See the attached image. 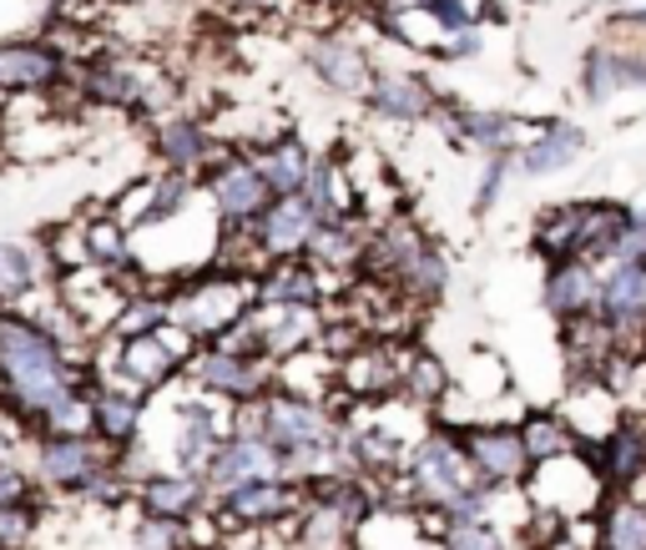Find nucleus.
Masks as SVG:
<instances>
[{
    "mask_svg": "<svg viewBox=\"0 0 646 550\" xmlns=\"http://www.w3.org/2000/svg\"><path fill=\"white\" fill-rule=\"evenodd\" d=\"M298 56H304L308 77L339 101H364L374 87V71H379L374 56L344 31H308L304 46H298Z\"/></svg>",
    "mask_w": 646,
    "mask_h": 550,
    "instance_id": "nucleus-9",
    "label": "nucleus"
},
{
    "mask_svg": "<svg viewBox=\"0 0 646 550\" xmlns=\"http://www.w3.org/2000/svg\"><path fill=\"white\" fill-rule=\"evenodd\" d=\"M162 323H167L162 288H142V293H127L117 323H111V339H142V333H157Z\"/></svg>",
    "mask_w": 646,
    "mask_h": 550,
    "instance_id": "nucleus-44",
    "label": "nucleus"
},
{
    "mask_svg": "<svg viewBox=\"0 0 646 550\" xmlns=\"http://www.w3.org/2000/svg\"><path fill=\"white\" fill-rule=\"evenodd\" d=\"M515 430H520V444H526L530 464L566 460V454L580 450L576 430L566 424V414H560V409H526V414L515 419Z\"/></svg>",
    "mask_w": 646,
    "mask_h": 550,
    "instance_id": "nucleus-38",
    "label": "nucleus"
},
{
    "mask_svg": "<svg viewBox=\"0 0 646 550\" xmlns=\"http://www.w3.org/2000/svg\"><path fill=\"white\" fill-rule=\"evenodd\" d=\"M71 61L46 36H11L0 41V111L11 97H46L67 81Z\"/></svg>",
    "mask_w": 646,
    "mask_h": 550,
    "instance_id": "nucleus-13",
    "label": "nucleus"
},
{
    "mask_svg": "<svg viewBox=\"0 0 646 550\" xmlns=\"http://www.w3.org/2000/svg\"><path fill=\"white\" fill-rule=\"evenodd\" d=\"M132 496H137V484L117 470V460L97 464L77 490H67V500H71V506H81V510H121V506H132Z\"/></svg>",
    "mask_w": 646,
    "mask_h": 550,
    "instance_id": "nucleus-42",
    "label": "nucleus"
},
{
    "mask_svg": "<svg viewBox=\"0 0 646 550\" xmlns=\"http://www.w3.org/2000/svg\"><path fill=\"white\" fill-rule=\"evenodd\" d=\"M592 550H646V500L636 490L602 500L592 516Z\"/></svg>",
    "mask_w": 646,
    "mask_h": 550,
    "instance_id": "nucleus-33",
    "label": "nucleus"
},
{
    "mask_svg": "<svg viewBox=\"0 0 646 550\" xmlns=\"http://www.w3.org/2000/svg\"><path fill=\"white\" fill-rule=\"evenodd\" d=\"M576 218H580V198L540 208L536 232H530V253H536L540 263H560V258H576Z\"/></svg>",
    "mask_w": 646,
    "mask_h": 550,
    "instance_id": "nucleus-39",
    "label": "nucleus"
},
{
    "mask_svg": "<svg viewBox=\"0 0 646 550\" xmlns=\"http://www.w3.org/2000/svg\"><path fill=\"white\" fill-rule=\"evenodd\" d=\"M560 353H566V379H602L606 363L622 353V339L592 313V319L560 323Z\"/></svg>",
    "mask_w": 646,
    "mask_h": 550,
    "instance_id": "nucleus-31",
    "label": "nucleus"
},
{
    "mask_svg": "<svg viewBox=\"0 0 646 550\" xmlns=\"http://www.w3.org/2000/svg\"><path fill=\"white\" fill-rule=\"evenodd\" d=\"M41 434H91V379L87 384H71L67 394L51 399L36 414L31 440H41Z\"/></svg>",
    "mask_w": 646,
    "mask_h": 550,
    "instance_id": "nucleus-41",
    "label": "nucleus"
},
{
    "mask_svg": "<svg viewBox=\"0 0 646 550\" xmlns=\"http://www.w3.org/2000/svg\"><path fill=\"white\" fill-rule=\"evenodd\" d=\"M41 516H46L41 496L0 506V550H31L36 536H41Z\"/></svg>",
    "mask_w": 646,
    "mask_h": 550,
    "instance_id": "nucleus-47",
    "label": "nucleus"
},
{
    "mask_svg": "<svg viewBox=\"0 0 646 550\" xmlns=\"http://www.w3.org/2000/svg\"><path fill=\"white\" fill-rule=\"evenodd\" d=\"M198 339L177 323H162L157 333H142V339H97L91 349V379L101 384H121L132 394H157V389H172L182 379V363L192 359Z\"/></svg>",
    "mask_w": 646,
    "mask_h": 550,
    "instance_id": "nucleus-4",
    "label": "nucleus"
},
{
    "mask_svg": "<svg viewBox=\"0 0 646 550\" xmlns=\"http://www.w3.org/2000/svg\"><path fill=\"white\" fill-rule=\"evenodd\" d=\"M580 97L592 101V107H606L612 97L622 91H636L646 87V36L636 31H606L592 51L580 56Z\"/></svg>",
    "mask_w": 646,
    "mask_h": 550,
    "instance_id": "nucleus-10",
    "label": "nucleus"
},
{
    "mask_svg": "<svg viewBox=\"0 0 646 550\" xmlns=\"http://www.w3.org/2000/svg\"><path fill=\"white\" fill-rule=\"evenodd\" d=\"M187 389V384H182ZM177 440H172V470L182 474H208L212 454H218V444L228 440V404L212 394H198V389H187V399H177Z\"/></svg>",
    "mask_w": 646,
    "mask_h": 550,
    "instance_id": "nucleus-14",
    "label": "nucleus"
},
{
    "mask_svg": "<svg viewBox=\"0 0 646 550\" xmlns=\"http://www.w3.org/2000/svg\"><path fill=\"white\" fill-rule=\"evenodd\" d=\"M36 242H41L46 263H51L56 273L87 268V222H81V212H71V218H61V222H46V228L36 232Z\"/></svg>",
    "mask_w": 646,
    "mask_h": 550,
    "instance_id": "nucleus-43",
    "label": "nucleus"
},
{
    "mask_svg": "<svg viewBox=\"0 0 646 550\" xmlns=\"http://www.w3.org/2000/svg\"><path fill=\"white\" fill-rule=\"evenodd\" d=\"M132 506L142 510V516H162V520H198L202 510L212 506V496H208V480H198V474L152 470L137 484Z\"/></svg>",
    "mask_w": 646,
    "mask_h": 550,
    "instance_id": "nucleus-27",
    "label": "nucleus"
},
{
    "mask_svg": "<svg viewBox=\"0 0 646 550\" xmlns=\"http://www.w3.org/2000/svg\"><path fill=\"white\" fill-rule=\"evenodd\" d=\"M71 87H77L81 107H97V111H121L132 121H147L152 127L157 117H167L177 97V81L157 67L152 56H137V51H97V56H81L71 61Z\"/></svg>",
    "mask_w": 646,
    "mask_h": 550,
    "instance_id": "nucleus-2",
    "label": "nucleus"
},
{
    "mask_svg": "<svg viewBox=\"0 0 646 550\" xmlns=\"http://www.w3.org/2000/svg\"><path fill=\"white\" fill-rule=\"evenodd\" d=\"M632 218V202H616V198H580V218H576V258L586 263H602L612 238L626 228Z\"/></svg>",
    "mask_w": 646,
    "mask_h": 550,
    "instance_id": "nucleus-37",
    "label": "nucleus"
},
{
    "mask_svg": "<svg viewBox=\"0 0 646 550\" xmlns=\"http://www.w3.org/2000/svg\"><path fill=\"white\" fill-rule=\"evenodd\" d=\"M389 288H395V293L405 298V303H415L419 313L435 309L439 298L449 293V258H445V248H439V242L429 238L425 248H419V253L409 258L405 268H399L395 283H389Z\"/></svg>",
    "mask_w": 646,
    "mask_h": 550,
    "instance_id": "nucleus-35",
    "label": "nucleus"
},
{
    "mask_svg": "<svg viewBox=\"0 0 646 550\" xmlns=\"http://www.w3.org/2000/svg\"><path fill=\"white\" fill-rule=\"evenodd\" d=\"M31 496H41L31 470L26 464H0V506H16V500H31Z\"/></svg>",
    "mask_w": 646,
    "mask_h": 550,
    "instance_id": "nucleus-53",
    "label": "nucleus"
},
{
    "mask_svg": "<svg viewBox=\"0 0 646 550\" xmlns=\"http://www.w3.org/2000/svg\"><path fill=\"white\" fill-rule=\"evenodd\" d=\"M586 460H592L596 480L606 484V496H626L646 480V434L642 419L626 414L616 430H606L596 444H586Z\"/></svg>",
    "mask_w": 646,
    "mask_h": 550,
    "instance_id": "nucleus-20",
    "label": "nucleus"
},
{
    "mask_svg": "<svg viewBox=\"0 0 646 550\" xmlns=\"http://www.w3.org/2000/svg\"><path fill=\"white\" fill-rule=\"evenodd\" d=\"M304 198L308 208L318 212V222L329 218H364V202H359V182H354V162H344L339 152H314V167H308V182H304Z\"/></svg>",
    "mask_w": 646,
    "mask_h": 550,
    "instance_id": "nucleus-28",
    "label": "nucleus"
},
{
    "mask_svg": "<svg viewBox=\"0 0 646 550\" xmlns=\"http://www.w3.org/2000/svg\"><path fill=\"white\" fill-rule=\"evenodd\" d=\"M449 127V137L470 152L485 157H500V152H520V142L530 137V121L526 117H510V111H480V107H460L455 97L439 101V117Z\"/></svg>",
    "mask_w": 646,
    "mask_h": 550,
    "instance_id": "nucleus-19",
    "label": "nucleus"
},
{
    "mask_svg": "<svg viewBox=\"0 0 646 550\" xmlns=\"http://www.w3.org/2000/svg\"><path fill=\"white\" fill-rule=\"evenodd\" d=\"M460 444L470 454L475 474H480L485 490H520L530 474V454L520 444V430L505 424V419H480L470 430H460Z\"/></svg>",
    "mask_w": 646,
    "mask_h": 550,
    "instance_id": "nucleus-15",
    "label": "nucleus"
},
{
    "mask_svg": "<svg viewBox=\"0 0 646 550\" xmlns=\"http://www.w3.org/2000/svg\"><path fill=\"white\" fill-rule=\"evenodd\" d=\"M636 419H642V434H646V414H636Z\"/></svg>",
    "mask_w": 646,
    "mask_h": 550,
    "instance_id": "nucleus-56",
    "label": "nucleus"
},
{
    "mask_svg": "<svg viewBox=\"0 0 646 550\" xmlns=\"http://www.w3.org/2000/svg\"><path fill=\"white\" fill-rule=\"evenodd\" d=\"M455 389V374H449V363L439 359V353L419 349V343H409V359H405V374H399V399L415 409H425V414H435L439 404H445V394Z\"/></svg>",
    "mask_w": 646,
    "mask_h": 550,
    "instance_id": "nucleus-36",
    "label": "nucleus"
},
{
    "mask_svg": "<svg viewBox=\"0 0 646 550\" xmlns=\"http://www.w3.org/2000/svg\"><path fill=\"white\" fill-rule=\"evenodd\" d=\"M264 404H268V430H264V440L274 444L278 454L324 450V444L339 440V409H334V404L284 394V389H268Z\"/></svg>",
    "mask_w": 646,
    "mask_h": 550,
    "instance_id": "nucleus-12",
    "label": "nucleus"
},
{
    "mask_svg": "<svg viewBox=\"0 0 646 550\" xmlns=\"http://www.w3.org/2000/svg\"><path fill=\"white\" fill-rule=\"evenodd\" d=\"M51 283H56V268L46 263L41 242L0 238V313H21L26 298Z\"/></svg>",
    "mask_w": 646,
    "mask_h": 550,
    "instance_id": "nucleus-29",
    "label": "nucleus"
},
{
    "mask_svg": "<svg viewBox=\"0 0 646 550\" xmlns=\"http://www.w3.org/2000/svg\"><path fill=\"white\" fill-rule=\"evenodd\" d=\"M81 222H87V263L107 268V273H121V268H132V263H137L132 232L121 228V222L111 218L107 208L81 212Z\"/></svg>",
    "mask_w": 646,
    "mask_h": 550,
    "instance_id": "nucleus-40",
    "label": "nucleus"
},
{
    "mask_svg": "<svg viewBox=\"0 0 646 550\" xmlns=\"http://www.w3.org/2000/svg\"><path fill=\"white\" fill-rule=\"evenodd\" d=\"M515 177V152H500V157H485V172H480V182H475V212H490L495 202H500V192H505V182Z\"/></svg>",
    "mask_w": 646,
    "mask_h": 550,
    "instance_id": "nucleus-50",
    "label": "nucleus"
},
{
    "mask_svg": "<svg viewBox=\"0 0 646 550\" xmlns=\"http://www.w3.org/2000/svg\"><path fill=\"white\" fill-rule=\"evenodd\" d=\"M480 51H485V31H449L445 41H439L435 61H445V67H460V61H475Z\"/></svg>",
    "mask_w": 646,
    "mask_h": 550,
    "instance_id": "nucleus-51",
    "label": "nucleus"
},
{
    "mask_svg": "<svg viewBox=\"0 0 646 550\" xmlns=\"http://www.w3.org/2000/svg\"><path fill=\"white\" fill-rule=\"evenodd\" d=\"M314 228H318V212L308 208L304 192L274 198L264 218L252 222V232H258V242H264L268 258H304V248H308V238H314Z\"/></svg>",
    "mask_w": 646,
    "mask_h": 550,
    "instance_id": "nucleus-30",
    "label": "nucleus"
},
{
    "mask_svg": "<svg viewBox=\"0 0 646 550\" xmlns=\"http://www.w3.org/2000/svg\"><path fill=\"white\" fill-rule=\"evenodd\" d=\"M142 424H147V399L142 394L91 379V434H97L111 454L142 444Z\"/></svg>",
    "mask_w": 646,
    "mask_h": 550,
    "instance_id": "nucleus-23",
    "label": "nucleus"
},
{
    "mask_svg": "<svg viewBox=\"0 0 646 550\" xmlns=\"http://www.w3.org/2000/svg\"><path fill=\"white\" fill-rule=\"evenodd\" d=\"M208 496H228V490H242V484H258V480H278V450L268 440H222L218 454L208 464Z\"/></svg>",
    "mask_w": 646,
    "mask_h": 550,
    "instance_id": "nucleus-26",
    "label": "nucleus"
},
{
    "mask_svg": "<svg viewBox=\"0 0 646 550\" xmlns=\"http://www.w3.org/2000/svg\"><path fill=\"white\" fill-rule=\"evenodd\" d=\"M369 218H329L318 222L314 238H308L304 258L318 268V273H334L344 283L359 278V263H364V242H369Z\"/></svg>",
    "mask_w": 646,
    "mask_h": 550,
    "instance_id": "nucleus-25",
    "label": "nucleus"
},
{
    "mask_svg": "<svg viewBox=\"0 0 646 550\" xmlns=\"http://www.w3.org/2000/svg\"><path fill=\"white\" fill-rule=\"evenodd\" d=\"M26 444H31V430L0 409V464H26Z\"/></svg>",
    "mask_w": 646,
    "mask_h": 550,
    "instance_id": "nucleus-52",
    "label": "nucleus"
},
{
    "mask_svg": "<svg viewBox=\"0 0 646 550\" xmlns=\"http://www.w3.org/2000/svg\"><path fill=\"white\" fill-rule=\"evenodd\" d=\"M107 460H111V450L97 434H41L26 450V470H31L41 496H67V490H77Z\"/></svg>",
    "mask_w": 646,
    "mask_h": 550,
    "instance_id": "nucleus-11",
    "label": "nucleus"
},
{
    "mask_svg": "<svg viewBox=\"0 0 646 550\" xmlns=\"http://www.w3.org/2000/svg\"><path fill=\"white\" fill-rule=\"evenodd\" d=\"M596 298H602V268L596 263H586V258L546 263V273H540V309H546L556 323L592 319Z\"/></svg>",
    "mask_w": 646,
    "mask_h": 550,
    "instance_id": "nucleus-21",
    "label": "nucleus"
},
{
    "mask_svg": "<svg viewBox=\"0 0 646 550\" xmlns=\"http://www.w3.org/2000/svg\"><path fill=\"white\" fill-rule=\"evenodd\" d=\"M152 202H157V172H147V177H132V182L107 202V212L127 232H142L147 222H152Z\"/></svg>",
    "mask_w": 646,
    "mask_h": 550,
    "instance_id": "nucleus-46",
    "label": "nucleus"
},
{
    "mask_svg": "<svg viewBox=\"0 0 646 550\" xmlns=\"http://www.w3.org/2000/svg\"><path fill=\"white\" fill-rule=\"evenodd\" d=\"M308 490L288 480H258L242 484V490H228L208 506V516L218 520L222 536H238V530H252V536H278V530L294 526V516L304 510Z\"/></svg>",
    "mask_w": 646,
    "mask_h": 550,
    "instance_id": "nucleus-6",
    "label": "nucleus"
},
{
    "mask_svg": "<svg viewBox=\"0 0 646 550\" xmlns=\"http://www.w3.org/2000/svg\"><path fill=\"white\" fill-rule=\"evenodd\" d=\"M218 142L208 117H192V111H167L147 127V147L157 157V172H187V177H202L208 167V152Z\"/></svg>",
    "mask_w": 646,
    "mask_h": 550,
    "instance_id": "nucleus-18",
    "label": "nucleus"
},
{
    "mask_svg": "<svg viewBox=\"0 0 646 550\" xmlns=\"http://www.w3.org/2000/svg\"><path fill=\"white\" fill-rule=\"evenodd\" d=\"M252 167L264 172V182L274 188V198H288V192H304L308 167H314V147L304 142L298 132H278L274 142L252 147Z\"/></svg>",
    "mask_w": 646,
    "mask_h": 550,
    "instance_id": "nucleus-32",
    "label": "nucleus"
},
{
    "mask_svg": "<svg viewBox=\"0 0 646 550\" xmlns=\"http://www.w3.org/2000/svg\"><path fill=\"white\" fill-rule=\"evenodd\" d=\"M439 101H445V91H439L425 71L379 67V71H374L369 97H364V107H369V117L389 121V127H419V121L439 117Z\"/></svg>",
    "mask_w": 646,
    "mask_h": 550,
    "instance_id": "nucleus-17",
    "label": "nucleus"
},
{
    "mask_svg": "<svg viewBox=\"0 0 646 550\" xmlns=\"http://www.w3.org/2000/svg\"><path fill=\"white\" fill-rule=\"evenodd\" d=\"M274 389L298 394V399H318V404H334V394H339V363L324 349H304V353H294V359L274 363Z\"/></svg>",
    "mask_w": 646,
    "mask_h": 550,
    "instance_id": "nucleus-34",
    "label": "nucleus"
},
{
    "mask_svg": "<svg viewBox=\"0 0 646 550\" xmlns=\"http://www.w3.org/2000/svg\"><path fill=\"white\" fill-rule=\"evenodd\" d=\"M308 6H324V11H349V6H364V0H308Z\"/></svg>",
    "mask_w": 646,
    "mask_h": 550,
    "instance_id": "nucleus-55",
    "label": "nucleus"
},
{
    "mask_svg": "<svg viewBox=\"0 0 646 550\" xmlns=\"http://www.w3.org/2000/svg\"><path fill=\"white\" fill-rule=\"evenodd\" d=\"M228 11H238L242 21H252V16H268V11H278V6H288V0H222Z\"/></svg>",
    "mask_w": 646,
    "mask_h": 550,
    "instance_id": "nucleus-54",
    "label": "nucleus"
},
{
    "mask_svg": "<svg viewBox=\"0 0 646 550\" xmlns=\"http://www.w3.org/2000/svg\"><path fill=\"white\" fill-rule=\"evenodd\" d=\"M586 147H592L586 127H576L566 117H536V132L515 152V177H556L566 167H576V157Z\"/></svg>",
    "mask_w": 646,
    "mask_h": 550,
    "instance_id": "nucleus-22",
    "label": "nucleus"
},
{
    "mask_svg": "<svg viewBox=\"0 0 646 550\" xmlns=\"http://www.w3.org/2000/svg\"><path fill=\"white\" fill-rule=\"evenodd\" d=\"M409 343H415V339H384V333H369L354 353H344L334 409L395 399L399 394V374H405V359H409Z\"/></svg>",
    "mask_w": 646,
    "mask_h": 550,
    "instance_id": "nucleus-7",
    "label": "nucleus"
},
{
    "mask_svg": "<svg viewBox=\"0 0 646 550\" xmlns=\"http://www.w3.org/2000/svg\"><path fill=\"white\" fill-rule=\"evenodd\" d=\"M162 303H167V323L187 329L198 343H218L228 329H238L248 319V309L258 303V278H242V273H222V268L202 263L192 273L172 278L162 288Z\"/></svg>",
    "mask_w": 646,
    "mask_h": 550,
    "instance_id": "nucleus-3",
    "label": "nucleus"
},
{
    "mask_svg": "<svg viewBox=\"0 0 646 550\" xmlns=\"http://www.w3.org/2000/svg\"><path fill=\"white\" fill-rule=\"evenodd\" d=\"M344 288V278L318 273L308 258H274L258 273V303H334Z\"/></svg>",
    "mask_w": 646,
    "mask_h": 550,
    "instance_id": "nucleus-24",
    "label": "nucleus"
},
{
    "mask_svg": "<svg viewBox=\"0 0 646 550\" xmlns=\"http://www.w3.org/2000/svg\"><path fill=\"white\" fill-rule=\"evenodd\" d=\"M198 182H202V198H208L218 228H252L268 212V202H274V188L264 182V172L252 167L248 152H228Z\"/></svg>",
    "mask_w": 646,
    "mask_h": 550,
    "instance_id": "nucleus-8",
    "label": "nucleus"
},
{
    "mask_svg": "<svg viewBox=\"0 0 646 550\" xmlns=\"http://www.w3.org/2000/svg\"><path fill=\"white\" fill-rule=\"evenodd\" d=\"M602 263H636V268H646V212L642 208H632V218H626V228L612 238V248H606ZM602 263H596V268H602Z\"/></svg>",
    "mask_w": 646,
    "mask_h": 550,
    "instance_id": "nucleus-49",
    "label": "nucleus"
},
{
    "mask_svg": "<svg viewBox=\"0 0 646 550\" xmlns=\"http://www.w3.org/2000/svg\"><path fill=\"white\" fill-rule=\"evenodd\" d=\"M429 16L439 21V31H485V26L505 21L500 0H429Z\"/></svg>",
    "mask_w": 646,
    "mask_h": 550,
    "instance_id": "nucleus-45",
    "label": "nucleus"
},
{
    "mask_svg": "<svg viewBox=\"0 0 646 550\" xmlns=\"http://www.w3.org/2000/svg\"><path fill=\"white\" fill-rule=\"evenodd\" d=\"M132 550H192V526L187 520H162V516H142L132 520Z\"/></svg>",
    "mask_w": 646,
    "mask_h": 550,
    "instance_id": "nucleus-48",
    "label": "nucleus"
},
{
    "mask_svg": "<svg viewBox=\"0 0 646 550\" xmlns=\"http://www.w3.org/2000/svg\"><path fill=\"white\" fill-rule=\"evenodd\" d=\"M177 384L212 394L222 404H238V399H258L274 389V363L238 353V349H222V343H198L192 359L182 363V379Z\"/></svg>",
    "mask_w": 646,
    "mask_h": 550,
    "instance_id": "nucleus-5",
    "label": "nucleus"
},
{
    "mask_svg": "<svg viewBox=\"0 0 646 550\" xmlns=\"http://www.w3.org/2000/svg\"><path fill=\"white\" fill-rule=\"evenodd\" d=\"M596 319L622 339V353H646V268L602 263V298Z\"/></svg>",
    "mask_w": 646,
    "mask_h": 550,
    "instance_id": "nucleus-16",
    "label": "nucleus"
},
{
    "mask_svg": "<svg viewBox=\"0 0 646 550\" xmlns=\"http://www.w3.org/2000/svg\"><path fill=\"white\" fill-rule=\"evenodd\" d=\"M87 379L91 369H77L41 323H31L26 313H0V409L21 419L26 430L51 399Z\"/></svg>",
    "mask_w": 646,
    "mask_h": 550,
    "instance_id": "nucleus-1",
    "label": "nucleus"
}]
</instances>
